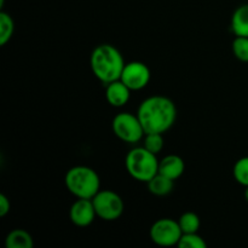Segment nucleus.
Returning a JSON list of instances; mask_svg holds the SVG:
<instances>
[{
	"mask_svg": "<svg viewBox=\"0 0 248 248\" xmlns=\"http://www.w3.org/2000/svg\"><path fill=\"white\" fill-rule=\"evenodd\" d=\"M34 241L31 235L23 229H14L5 237L6 248H33Z\"/></svg>",
	"mask_w": 248,
	"mask_h": 248,
	"instance_id": "ddd939ff",
	"label": "nucleus"
},
{
	"mask_svg": "<svg viewBox=\"0 0 248 248\" xmlns=\"http://www.w3.org/2000/svg\"><path fill=\"white\" fill-rule=\"evenodd\" d=\"M245 199H246L248 202V186H246V190H245Z\"/></svg>",
	"mask_w": 248,
	"mask_h": 248,
	"instance_id": "4be33fe9",
	"label": "nucleus"
},
{
	"mask_svg": "<svg viewBox=\"0 0 248 248\" xmlns=\"http://www.w3.org/2000/svg\"><path fill=\"white\" fill-rule=\"evenodd\" d=\"M111 130L119 140L128 144H136L140 142L145 135V131L137 114L128 113V111L119 113L114 116L111 121Z\"/></svg>",
	"mask_w": 248,
	"mask_h": 248,
	"instance_id": "39448f33",
	"label": "nucleus"
},
{
	"mask_svg": "<svg viewBox=\"0 0 248 248\" xmlns=\"http://www.w3.org/2000/svg\"><path fill=\"white\" fill-rule=\"evenodd\" d=\"M184 171H186V162L179 155H166L161 161H159V173L173 181L181 178Z\"/></svg>",
	"mask_w": 248,
	"mask_h": 248,
	"instance_id": "9b49d317",
	"label": "nucleus"
},
{
	"mask_svg": "<svg viewBox=\"0 0 248 248\" xmlns=\"http://www.w3.org/2000/svg\"><path fill=\"white\" fill-rule=\"evenodd\" d=\"M125 64L120 51L110 44L96 46L90 57L92 73L99 81L106 85L120 79Z\"/></svg>",
	"mask_w": 248,
	"mask_h": 248,
	"instance_id": "f03ea898",
	"label": "nucleus"
},
{
	"mask_svg": "<svg viewBox=\"0 0 248 248\" xmlns=\"http://www.w3.org/2000/svg\"><path fill=\"white\" fill-rule=\"evenodd\" d=\"M232 31L235 36H248V4L237 7L232 16Z\"/></svg>",
	"mask_w": 248,
	"mask_h": 248,
	"instance_id": "4468645a",
	"label": "nucleus"
},
{
	"mask_svg": "<svg viewBox=\"0 0 248 248\" xmlns=\"http://www.w3.org/2000/svg\"><path fill=\"white\" fill-rule=\"evenodd\" d=\"M150 78H152V73L145 63L132 61L125 64L120 80L131 91H140L148 86Z\"/></svg>",
	"mask_w": 248,
	"mask_h": 248,
	"instance_id": "6e6552de",
	"label": "nucleus"
},
{
	"mask_svg": "<svg viewBox=\"0 0 248 248\" xmlns=\"http://www.w3.org/2000/svg\"><path fill=\"white\" fill-rule=\"evenodd\" d=\"M97 217L106 222H114L123 216L125 203L121 196L113 190H99L92 198Z\"/></svg>",
	"mask_w": 248,
	"mask_h": 248,
	"instance_id": "423d86ee",
	"label": "nucleus"
},
{
	"mask_svg": "<svg viewBox=\"0 0 248 248\" xmlns=\"http://www.w3.org/2000/svg\"><path fill=\"white\" fill-rule=\"evenodd\" d=\"M15 31V22L7 12H0V45L4 46L11 40Z\"/></svg>",
	"mask_w": 248,
	"mask_h": 248,
	"instance_id": "2eb2a0df",
	"label": "nucleus"
},
{
	"mask_svg": "<svg viewBox=\"0 0 248 248\" xmlns=\"http://www.w3.org/2000/svg\"><path fill=\"white\" fill-rule=\"evenodd\" d=\"M178 224L183 234L198 232L201 227V220L199 216L194 212H186L179 217Z\"/></svg>",
	"mask_w": 248,
	"mask_h": 248,
	"instance_id": "dca6fc26",
	"label": "nucleus"
},
{
	"mask_svg": "<svg viewBox=\"0 0 248 248\" xmlns=\"http://www.w3.org/2000/svg\"><path fill=\"white\" fill-rule=\"evenodd\" d=\"M143 147L155 155L161 153L165 147L164 133H145L143 138Z\"/></svg>",
	"mask_w": 248,
	"mask_h": 248,
	"instance_id": "f3484780",
	"label": "nucleus"
},
{
	"mask_svg": "<svg viewBox=\"0 0 248 248\" xmlns=\"http://www.w3.org/2000/svg\"><path fill=\"white\" fill-rule=\"evenodd\" d=\"M232 176L239 184L248 186V156H244L235 162L232 167Z\"/></svg>",
	"mask_w": 248,
	"mask_h": 248,
	"instance_id": "a211bd4d",
	"label": "nucleus"
},
{
	"mask_svg": "<svg viewBox=\"0 0 248 248\" xmlns=\"http://www.w3.org/2000/svg\"><path fill=\"white\" fill-rule=\"evenodd\" d=\"M177 246L179 248H206L207 244L198 232H191V234L182 235Z\"/></svg>",
	"mask_w": 248,
	"mask_h": 248,
	"instance_id": "aec40b11",
	"label": "nucleus"
},
{
	"mask_svg": "<svg viewBox=\"0 0 248 248\" xmlns=\"http://www.w3.org/2000/svg\"><path fill=\"white\" fill-rule=\"evenodd\" d=\"M4 6V0H0V7Z\"/></svg>",
	"mask_w": 248,
	"mask_h": 248,
	"instance_id": "5701e85b",
	"label": "nucleus"
},
{
	"mask_svg": "<svg viewBox=\"0 0 248 248\" xmlns=\"http://www.w3.org/2000/svg\"><path fill=\"white\" fill-rule=\"evenodd\" d=\"M131 90L120 79L107 85L106 99L114 108H121L130 101Z\"/></svg>",
	"mask_w": 248,
	"mask_h": 248,
	"instance_id": "9d476101",
	"label": "nucleus"
},
{
	"mask_svg": "<svg viewBox=\"0 0 248 248\" xmlns=\"http://www.w3.org/2000/svg\"><path fill=\"white\" fill-rule=\"evenodd\" d=\"M64 183L68 191L77 199H92L101 190L98 173L87 166H74L68 170Z\"/></svg>",
	"mask_w": 248,
	"mask_h": 248,
	"instance_id": "7ed1b4c3",
	"label": "nucleus"
},
{
	"mask_svg": "<svg viewBox=\"0 0 248 248\" xmlns=\"http://www.w3.org/2000/svg\"><path fill=\"white\" fill-rule=\"evenodd\" d=\"M11 210V202L5 194L0 195V217H5L10 213Z\"/></svg>",
	"mask_w": 248,
	"mask_h": 248,
	"instance_id": "412c9836",
	"label": "nucleus"
},
{
	"mask_svg": "<svg viewBox=\"0 0 248 248\" xmlns=\"http://www.w3.org/2000/svg\"><path fill=\"white\" fill-rule=\"evenodd\" d=\"M126 171L133 179L148 183L155 174L159 173V160L156 155L144 147H136L125 157Z\"/></svg>",
	"mask_w": 248,
	"mask_h": 248,
	"instance_id": "20e7f679",
	"label": "nucleus"
},
{
	"mask_svg": "<svg viewBox=\"0 0 248 248\" xmlns=\"http://www.w3.org/2000/svg\"><path fill=\"white\" fill-rule=\"evenodd\" d=\"M182 232L178 222L171 218H160L153 223L149 230V236L155 245L161 247L177 246L181 240Z\"/></svg>",
	"mask_w": 248,
	"mask_h": 248,
	"instance_id": "0eeeda50",
	"label": "nucleus"
},
{
	"mask_svg": "<svg viewBox=\"0 0 248 248\" xmlns=\"http://www.w3.org/2000/svg\"><path fill=\"white\" fill-rule=\"evenodd\" d=\"M145 133H165L177 120V107L169 97L150 96L142 101L137 110Z\"/></svg>",
	"mask_w": 248,
	"mask_h": 248,
	"instance_id": "f257e3e1",
	"label": "nucleus"
},
{
	"mask_svg": "<svg viewBox=\"0 0 248 248\" xmlns=\"http://www.w3.org/2000/svg\"><path fill=\"white\" fill-rule=\"evenodd\" d=\"M97 213L92 199H78L69 210L70 222L79 228H86L93 223Z\"/></svg>",
	"mask_w": 248,
	"mask_h": 248,
	"instance_id": "1a4fd4ad",
	"label": "nucleus"
},
{
	"mask_svg": "<svg viewBox=\"0 0 248 248\" xmlns=\"http://www.w3.org/2000/svg\"><path fill=\"white\" fill-rule=\"evenodd\" d=\"M148 190L155 196H166L172 193L174 186L173 179L164 176L161 173H157L147 183Z\"/></svg>",
	"mask_w": 248,
	"mask_h": 248,
	"instance_id": "f8f14e48",
	"label": "nucleus"
},
{
	"mask_svg": "<svg viewBox=\"0 0 248 248\" xmlns=\"http://www.w3.org/2000/svg\"><path fill=\"white\" fill-rule=\"evenodd\" d=\"M232 48L237 60L248 63V36H235Z\"/></svg>",
	"mask_w": 248,
	"mask_h": 248,
	"instance_id": "6ab92c4d",
	"label": "nucleus"
}]
</instances>
